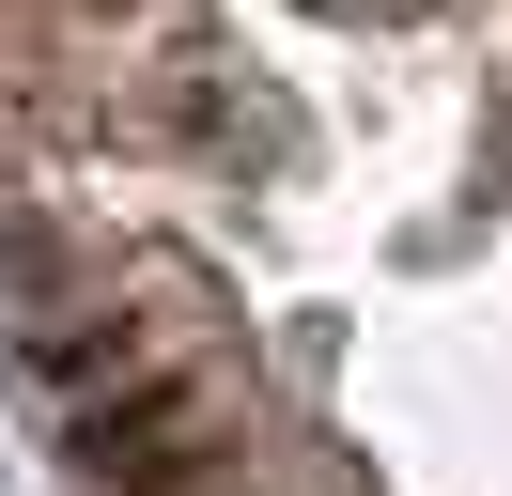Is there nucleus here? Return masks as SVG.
Returning a JSON list of instances; mask_svg holds the SVG:
<instances>
[{
	"label": "nucleus",
	"instance_id": "f257e3e1",
	"mask_svg": "<svg viewBox=\"0 0 512 496\" xmlns=\"http://www.w3.org/2000/svg\"><path fill=\"white\" fill-rule=\"evenodd\" d=\"M63 450L94 465V481H125V496H171V481H202V465H218L202 372H125V388H94V403L63 419Z\"/></svg>",
	"mask_w": 512,
	"mask_h": 496
},
{
	"label": "nucleus",
	"instance_id": "f03ea898",
	"mask_svg": "<svg viewBox=\"0 0 512 496\" xmlns=\"http://www.w3.org/2000/svg\"><path fill=\"white\" fill-rule=\"evenodd\" d=\"M140 341H156L140 310H94V326H47V341H32V372L94 403V388H125V372H140Z\"/></svg>",
	"mask_w": 512,
	"mask_h": 496
}]
</instances>
